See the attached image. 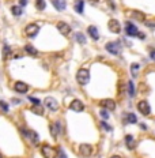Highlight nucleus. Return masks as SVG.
<instances>
[{"label":"nucleus","mask_w":155,"mask_h":158,"mask_svg":"<svg viewBox=\"0 0 155 158\" xmlns=\"http://www.w3.org/2000/svg\"><path fill=\"white\" fill-rule=\"evenodd\" d=\"M76 81H78V83L82 86L87 85L90 81V72L89 70H86V68H80L79 71H78V74H76Z\"/></svg>","instance_id":"nucleus-1"},{"label":"nucleus","mask_w":155,"mask_h":158,"mask_svg":"<svg viewBox=\"0 0 155 158\" xmlns=\"http://www.w3.org/2000/svg\"><path fill=\"white\" fill-rule=\"evenodd\" d=\"M41 153L45 158H56L57 157V150L49 145H42L41 146Z\"/></svg>","instance_id":"nucleus-2"},{"label":"nucleus","mask_w":155,"mask_h":158,"mask_svg":"<svg viewBox=\"0 0 155 158\" xmlns=\"http://www.w3.org/2000/svg\"><path fill=\"white\" fill-rule=\"evenodd\" d=\"M137 109H139V112L144 115V116H148L151 113V108H150V104L147 102L146 99H142V101H139L137 102Z\"/></svg>","instance_id":"nucleus-3"},{"label":"nucleus","mask_w":155,"mask_h":158,"mask_svg":"<svg viewBox=\"0 0 155 158\" xmlns=\"http://www.w3.org/2000/svg\"><path fill=\"white\" fill-rule=\"evenodd\" d=\"M38 32H40V27H38V25H36V23H30V25H27L26 29H25V33H26L27 37H36Z\"/></svg>","instance_id":"nucleus-4"},{"label":"nucleus","mask_w":155,"mask_h":158,"mask_svg":"<svg viewBox=\"0 0 155 158\" xmlns=\"http://www.w3.org/2000/svg\"><path fill=\"white\" fill-rule=\"evenodd\" d=\"M125 33H127V36H129V37H137L139 30H137V27L135 26V25H132L131 22H127L125 23Z\"/></svg>","instance_id":"nucleus-5"},{"label":"nucleus","mask_w":155,"mask_h":158,"mask_svg":"<svg viewBox=\"0 0 155 158\" xmlns=\"http://www.w3.org/2000/svg\"><path fill=\"white\" fill-rule=\"evenodd\" d=\"M101 106L103 109H107V110H114L116 109V101L112 98H106V99H102L101 102Z\"/></svg>","instance_id":"nucleus-6"},{"label":"nucleus","mask_w":155,"mask_h":158,"mask_svg":"<svg viewBox=\"0 0 155 158\" xmlns=\"http://www.w3.org/2000/svg\"><path fill=\"white\" fill-rule=\"evenodd\" d=\"M106 50L107 52H110L112 55H118L120 53L118 42H107L106 44Z\"/></svg>","instance_id":"nucleus-7"},{"label":"nucleus","mask_w":155,"mask_h":158,"mask_svg":"<svg viewBox=\"0 0 155 158\" xmlns=\"http://www.w3.org/2000/svg\"><path fill=\"white\" fill-rule=\"evenodd\" d=\"M109 30H110L112 33L121 32V26H120V22L117 19H110V21H109Z\"/></svg>","instance_id":"nucleus-8"},{"label":"nucleus","mask_w":155,"mask_h":158,"mask_svg":"<svg viewBox=\"0 0 155 158\" xmlns=\"http://www.w3.org/2000/svg\"><path fill=\"white\" fill-rule=\"evenodd\" d=\"M79 153L82 157H90L91 153H93V149L90 145H80L79 147Z\"/></svg>","instance_id":"nucleus-9"},{"label":"nucleus","mask_w":155,"mask_h":158,"mask_svg":"<svg viewBox=\"0 0 155 158\" xmlns=\"http://www.w3.org/2000/svg\"><path fill=\"white\" fill-rule=\"evenodd\" d=\"M57 29L63 36H68V34L71 33V27H70V25H67V23H64V22H59Z\"/></svg>","instance_id":"nucleus-10"},{"label":"nucleus","mask_w":155,"mask_h":158,"mask_svg":"<svg viewBox=\"0 0 155 158\" xmlns=\"http://www.w3.org/2000/svg\"><path fill=\"white\" fill-rule=\"evenodd\" d=\"M70 108L74 110V112H82L84 109V105L82 104V101L80 99H74L71 102V105H70Z\"/></svg>","instance_id":"nucleus-11"},{"label":"nucleus","mask_w":155,"mask_h":158,"mask_svg":"<svg viewBox=\"0 0 155 158\" xmlns=\"http://www.w3.org/2000/svg\"><path fill=\"white\" fill-rule=\"evenodd\" d=\"M50 134L53 135V138H57L59 134H61V124H60V121H56L50 126Z\"/></svg>","instance_id":"nucleus-12"},{"label":"nucleus","mask_w":155,"mask_h":158,"mask_svg":"<svg viewBox=\"0 0 155 158\" xmlns=\"http://www.w3.org/2000/svg\"><path fill=\"white\" fill-rule=\"evenodd\" d=\"M45 104H46V106H48V109H50L52 112H56L59 109V105H57V102H56V99L54 98H46L45 99Z\"/></svg>","instance_id":"nucleus-13"},{"label":"nucleus","mask_w":155,"mask_h":158,"mask_svg":"<svg viewBox=\"0 0 155 158\" xmlns=\"http://www.w3.org/2000/svg\"><path fill=\"white\" fill-rule=\"evenodd\" d=\"M14 89H15V91L25 94V93H27V90H29V86H27L26 83H23V82H17L15 86H14Z\"/></svg>","instance_id":"nucleus-14"},{"label":"nucleus","mask_w":155,"mask_h":158,"mask_svg":"<svg viewBox=\"0 0 155 158\" xmlns=\"http://www.w3.org/2000/svg\"><path fill=\"white\" fill-rule=\"evenodd\" d=\"M129 15H131L133 19L139 21V22H144V21H146V15L143 12H140V11H131Z\"/></svg>","instance_id":"nucleus-15"},{"label":"nucleus","mask_w":155,"mask_h":158,"mask_svg":"<svg viewBox=\"0 0 155 158\" xmlns=\"http://www.w3.org/2000/svg\"><path fill=\"white\" fill-rule=\"evenodd\" d=\"M52 4L57 11L65 10V0H52Z\"/></svg>","instance_id":"nucleus-16"},{"label":"nucleus","mask_w":155,"mask_h":158,"mask_svg":"<svg viewBox=\"0 0 155 158\" xmlns=\"http://www.w3.org/2000/svg\"><path fill=\"white\" fill-rule=\"evenodd\" d=\"M87 33H89V36L91 37L93 40H98V38H99V33H98V30H97V27L95 26H89Z\"/></svg>","instance_id":"nucleus-17"},{"label":"nucleus","mask_w":155,"mask_h":158,"mask_svg":"<svg viewBox=\"0 0 155 158\" xmlns=\"http://www.w3.org/2000/svg\"><path fill=\"white\" fill-rule=\"evenodd\" d=\"M125 143H127V147L131 149V150L136 146V142H135V139H133L132 135H127V136H125Z\"/></svg>","instance_id":"nucleus-18"},{"label":"nucleus","mask_w":155,"mask_h":158,"mask_svg":"<svg viewBox=\"0 0 155 158\" xmlns=\"http://www.w3.org/2000/svg\"><path fill=\"white\" fill-rule=\"evenodd\" d=\"M74 7H75V10H76V11H78L79 14H83L84 1H83V0H76L75 3H74Z\"/></svg>","instance_id":"nucleus-19"},{"label":"nucleus","mask_w":155,"mask_h":158,"mask_svg":"<svg viewBox=\"0 0 155 158\" xmlns=\"http://www.w3.org/2000/svg\"><path fill=\"white\" fill-rule=\"evenodd\" d=\"M29 139L31 140V143L34 146L38 145V135H37L34 131H29Z\"/></svg>","instance_id":"nucleus-20"},{"label":"nucleus","mask_w":155,"mask_h":158,"mask_svg":"<svg viewBox=\"0 0 155 158\" xmlns=\"http://www.w3.org/2000/svg\"><path fill=\"white\" fill-rule=\"evenodd\" d=\"M25 50H26L29 55H31V56H38V50H37L33 45H26L25 46Z\"/></svg>","instance_id":"nucleus-21"},{"label":"nucleus","mask_w":155,"mask_h":158,"mask_svg":"<svg viewBox=\"0 0 155 158\" xmlns=\"http://www.w3.org/2000/svg\"><path fill=\"white\" fill-rule=\"evenodd\" d=\"M125 119H127V123H129V124H135V123H137V119L133 113H128V115L125 116Z\"/></svg>","instance_id":"nucleus-22"},{"label":"nucleus","mask_w":155,"mask_h":158,"mask_svg":"<svg viewBox=\"0 0 155 158\" xmlns=\"http://www.w3.org/2000/svg\"><path fill=\"white\" fill-rule=\"evenodd\" d=\"M11 11H12V14L15 15V17H21V15H22V8H21L19 6H14V7H11Z\"/></svg>","instance_id":"nucleus-23"},{"label":"nucleus","mask_w":155,"mask_h":158,"mask_svg":"<svg viewBox=\"0 0 155 158\" xmlns=\"http://www.w3.org/2000/svg\"><path fill=\"white\" fill-rule=\"evenodd\" d=\"M75 38L78 40V42H79V44H86V37H84L83 33H76Z\"/></svg>","instance_id":"nucleus-24"},{"label":"nucleus","mask_w":155,"mask_h":158,"mask_svg":"<svg viewBox=\"0 0 155 158\" xmlns=\"http://www.w3.org/2000/svg\"><path fill=\"white\" fill-rule=\"evenodd\" d=\"M128 93H129V95H131V97H133V95H135V93H136V91H135V85H133L132 81L128 82Z\"/></svg>","instance_id":"nucleus-25"},{"label":"nucleus","mask_w":155,"mask_h":158,"mask_svg":"<svg viewBox=\"0 0 155 158\" xmlns=\"http://www.w3.org/2000/svg\"><path fill=\"white\" fill-rule=\"evenodd\" d=\"M139 68H140V66L137 63H133L132 66H131V72H132L133 77H137V71H139Z\"/></svg>","instance_id":"nucleus-26"},{"label":"nucleus","mask_w":155,"mask_h":158,"mask_svg":"<svg viewBox=\"0 0 155 158\" xmlns=\"http://www.w3.org/2000/svg\"><path fill=\"white\" fill-rule=\"evenodd\" d=\"M10 52H11V48H10L7 44H4V46H3V59H4V60L8 57Z\"/></svg>","instance_id":"nucleus-27"},{"label":"nucleus","mask_w":155,"mask_h":158,"mask_svg":"<svg viewBox=\"0 0 155 158\" xmlns=\"http://www.w3.org/2000/svg\"><path fill=\"white\" fill-rule=\"evenodd\" d=\"M31 110L36 113V115H42V113H44V109H42L41 105H34V106L31 108Z\"/></svg>","instance_id":"nucleus-28"},{"label":"nucleus","mask_w":155,"mask_h":158,"mask_svg":"<svg viewBox=\"0 0 155 158\" xmlns=\"http://www.w3.org/2000/svg\"><path fill=\"white\" fill-rule=\"evenodd\" d=\"M36 7H37V10L42 11L45 8V0H36Z\"/></svg>","instance_id":"nucleus-29"},{"label":"nucleus","mask_w":155,"mask_h":158,"mask_svg":"<svg viewBox=\"0 0 155 158\" xmlns=\"http://www.w3.org/2000/svg\"><path fill=\"white\" fill-rule=\"evenodd\" d=\"M29 101L33 102L34 105H41V101L38 98H36V97H29Z\"/></svg>","instance_id":"nucleus-30"},{"label":"nucleus","mask_w":155,"mask_h":158,"mask_svg":"<svg viewBox=\"0 0 155 158\" xmlns=\"http://www.w3.org/2000/svg\"><path fill=\"white\" fill-rule=\"evenodd\" d=\"M0 108L3 109V112H8V105L6 104L4 101H0Z\"/></svg>","instance_id":"nucleus-31"},{"label":"nucleus","mask_w":155,"mask_h":158,"mask_svg":"<svg viewBox=\"0 0 155 158\" xmlns=\"http://www.w3.org/2000/svg\"><path fill=\"white\" fill-rule=\"evenodd\" d=\"M101 124H102V127H103V128H105L106 131H112V127L109 126V124H107L106 121H101Z\"/></svg>","instance_id":"nucleus-32"},{"label":"nucleus","mask_w":155,"mask_h":158,"mask_svg":"<svg viewBox=\"0 0 155 158\" xmlns=\"http://www.w3.org/2000/svg\"><path fill=\"white\" fill-rule=\"evenodd\" d=\"M106 110H107V109H102V110H101V116L103 119H109V113H107Z\"/></svg>","instance_id":"nucleus-33"},{"label":"nucleus","mask_w":155,"mask_h":158,"mask_svg":"<svg viewBox=\"0 0 155 158\" xmlns=\"http://www.w3.org/2000/svg\"><path fill=\"white\" fill-rule=\"evenodd\" d=\"M137 37H139L140 40H144V38H146V34H144V33H140V32H139V34H137Z\"/></svg>","instance_id":"nucleus-34"},{"label":"nucleus","mask_w":155,"mask_h":158,"mask_svg":"<svg viewBox=\"0 0 155 158\" xmlns=\"http://www.w3.org/2000/svg\"><path fill=\"white\" fill-rule=\"evenodd\" d=\"M150 56H151V59H152V60H155V49H151Z\"/></svg>","instance_id":"nucleus-35"},{"label":"nucleus","mask_w":155,"mask_h":158,"mask_svg":"<svg viewBox=\"0 0 155 158\" xmlns=\"http://www.w3.org/2000/svg\"><path fill=\"white\" fill-rule=\"evenodd\" d=\"M146 25H147L148 27H151V29H152V27H155V23H152V22H147Z\"/></svg>","instance_id":"nucleus-36"},{"label":"nucleus","mask_w":155,"mask_h":158,"mask_svg":"<svg viewBox=\"0 0 155 158\" xmlns=\"http://www.w3.org/2000/svg\"><path fill=\"white\" fill-rule=\"evenodd\" d=\"M27 4V0H21V6H26Z\"/></svg>","instance_id":"nucleus-37"},{"label":"nucleus","mask_w":155,"mask_h":158,"mask_svg":"<svg viewBox=\"0 0 155 158\" xmlns=\"http://www.w3.org/2000/svg\"><path fill=\"white\" fill-rule=\"evenodd\" d=\"M60 158H67V155L64 153H61V154H60Z\"/></svg>","instance_id":"nucleus-38"},{"label":"nucleus","mask_w":155,"mask_h":158,"mask_svg":"<svg viewBox=\"0 0 155 158\" xmlns=\"http://www.w3.org/2000/svg\"><path fill=\"white\" fill-rule=\"evenodd\" d=\"M140 128H142V130H146L147 127H146V126H144V124H140Z\"/></svg>","instance_id":"nucleus-39"},{"label":"nucleus","mask_w":155,"mask_h":158,"mask_svg":"<svg viewBox=\"0 0 155 158\" xmlns=\"http://www.w3.org/2000/svg\"><path fill=\"white\" fill-rule=\"evenodd\" d=\"M110 158H121V157H120V155H112Z\"/></svg>","instance_id":"nucleus-40"},{"label":"nucleus","mask_w":155,"mask_h":158,"mask_svg":"<svg viewBox=\"0 0 155 158\" xmlns=\"http://www.w3.org/2000/svg\"><path fill=\"white\" fill-rule=\"evenodd\" d=\"M93 1H98V0H93Z\"/></svg>","instance_id":"nucleus-41"}]
</instances>
